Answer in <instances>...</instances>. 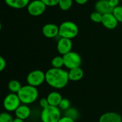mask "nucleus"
<instances>
[{"mask_svg": "<svg viewBox=\"0 0 122 122\" xmlns=\"http://www.w3.org/2000/svg\"><path fill=\"white\" fill-rule=\"evenodd\" d=\"M68 71L51 68L45 72V82L55 89L64 88L69 82Z\"/></svg>", "mask_w": 122, "mask_h": 122, "instance_id": "obj_1", "label": "nucleus"}, {"mask_svg": "<svg viewBox=\"0 0 122 122\" xmlns=\"http://www.w3.org/2000/svg\"><path fill=\"white\" fill-rule=\"evenodd\" d=\"M17 96L22 104L30 105L35 102L39 97V91L37 88L30 86L28 84L22 86Z\"/></svg>", "mask_w": 122, "mask_h": 122, "instance_id": "obj_2", "label": "nucleus"}, {"mask_svg": "<svg viewBox=\"0 0 122 122\" xmlns=\"http://www.w3.org/2000/svg\"><path fill=\"white\" fill-rule=\"evenodd\" d=\"M79 30L78 25L72 21H65L59 26L58 36L62 38L72 40L78 34Z\"/></svg>", "mask_w": 122, "mask_h": 122, "instance_id": "obj_3", "label": "nucleus"}, {"mask_svg": "<svg viewBox=\"0 0 122 122\" xmlns=\"http://www.w3.org/2000/svg\"><path fill=\"white\" fill-rule=\"evenodd\" d=\"M62 117L61 111L58 107L49 106L43 108L40 113L42 122H58Z\"/></svg>", "mask_w": 122, "mask_h": 122, "instance_id": "obj_4", "label": "nucleus"}, {"mask_svg": "<svg viewBox=\"0 0 122 122\" xmlns=\"http://www.w3.org/2000/svg\"><path fill=\"white\" fill-rule=\"evenodd\" d=\"M64 60V67L71 70L76 68L81 67L82 63V58L81 55L74 51H71L63 56Z\"/></svg>", "mask_w": 122, "mask_h": 122, "instance_id": "obj_5", "label": "nucleus"}, {"mask_svg": "<svg viewBox=\"0 0 122 122\" xmlns=\"http://www.w3.org/2000/svg\"><path fill=\"white\" fill-rule=\"evenodd\" d=\"M22 104L17 94L10 93L7 94L3 101V107L6 111L12 113L15 112L17 108Z\"/></svg>", "mask_w": 122, "mask_h": 122, "instance_id": "obj_6", "label": "nucleus"}, {"mask_svg": "<svg viewBox=\"0 0 122 122\" xmlns=\"http://www.w3.org/2000/svg\"><path fill=\"white\" fill-rule=\"evenodd\" d=\"M45 82V73L41 70H34L27 76V83L28 85L37 88Z\"/></svg>", "mask_w": 122, "mask_h": 122, "instance_id": "obj_7", "label": "nucleus"}, {"mask_svg": "<svg viewBox=\"0 0 122 122\" xmlns=\"http://www.w3.org/2000/svg\"><path fill=\"white\" fill-rule=\"evenodd\" d=\"M46 7L47 6L41 0H33L29 3L27 10L30 15L33 17H39L45 12Z\"/></svg>", "mask_w": 122, "mask_h": 122, "instance_id": "obj_8", "label": "nucleus"}, {"mask_svg": "<svg viewBox=\"0 0 122 122\" xmlns=\"http://www.w3.org/2000/svg\"><path fill=\"white\" fill-rule=\"evenodd\" d=\"M73 42L72 40L67 38L60 37L57 42V50L60 55H65L72 51Z\"/></svg>", "mask_w": 122, "mask_h": 122, "instance_id": "obj_9", "label": "nucleus"}, {"mask_svg": "<svg viewBox=\"0 0 122 122\" xmlns=\"http://www.w3.org/2000/svg\"><path fill=\"white\" fill-rule=\"evenodd\" d=\"M42 32L47 38H54L59 35V27L55 24L48 23L42 27Z\"/></svg>", "mask_w": 122, "mask_h": 122, "instance_id": "obj_10", "label": "nucleus"}, {"mask_svg": "<svg viewBox=\"0 0 122 122\" xmlns=\"http://www.w3.org/2000/svg\"><path fill=\"white\" fill-rule=\"evenodd\" d=\"M101 24L108 30H113L118 26V22L112 13H108L103 15Z\"/></svg>", "mask_w": 122, "mask_h": 122, "instance_id": "obj_11", "label": "nucleus"}, {"mask_svg": "<svg viewBox=\"0 0 122 122\" xmlns=\"http://www.w3.org/2000/svg\"><path fill=\"white\" fill-rule=\"evenodd\" d=\"M98 122H122V117L116 112H106L100 116Z\"/></svg>", "mask_w": 122, "mask_h": 122, "instance_id": "obj_12", "label": "nucleus"}, {"mask_svg": "<svg viewBox=\"0 0 122 122\" xmlns=\"http://www.w3.org/2000/svg\"><path fill=\"white\" fill-rule=\"evenodd\" d=\"M95 10L96 12L103 15L105 14L112 13L113 9L110 6L108 2L106 0H98L95 5Z\"/></svg>", "mask_w": 122, "mask_h": 122, "instance_id": "obj_13", "label": "nucleus"}, {"mask_svg": "<svg viewBox=\"0 0 122 122\" xmlns=\"http://www.w3.org/2000/svg\"><path fill=\"white\" fill-rule=\"evenodd\" d=\"M15 117L25 121L30 116L31 109L28 105L22 103L15 111Z\"/></svg>", "mask_w": 122, "mask_h": 122, "instance_id": "obj_14", "label": "nucleus"}, {"mask_svg": "<svg viewBox=\"0 0 122 122\" xmlns=\"http://www.w3.org/2000/svg\"><path fill=\"white\" fill-rule=\"evenodd\" d=\"M63 98L58 91H51L48 93L47 99L48 101L49 105L51 106L58 107L60 101Z\"/></svg>", "mask_w": 122, "mask_h": 122, "instance_id": "obj_15", "label": "nucleus"}, {"mask_svg": "<svg viewBox=\"0 0 122 122\" xmlns=\"http://www.w3.org/2000/svg\"><path fill=\"white\" fill-rule=\"evenodd\" d=\"M68 78L71 81H79L84 76V72L81 67L68 71Z\"/></svg>", "mask_w": 122, "mask_h": 122, "instance_id": "obj_16", "label": "nucleus"}, {"mask_svg": "<svg viewBox=\"0 0 122 122\" xmlns=\"http://www.w3.org/2000/svg\"><path fill=\"white\" fill-rule=\"evenodd\" d=\"M5 3L10 7L15 9H22L29 5L30 0H5Z\"/></svg>", "mask_w": 122, "mask_h": 122, "instance_id": "obj_17", "label": "nucleus"}, {"mask_svg": "<svg viewBox=\"0 0 122 122\" xmlns=\"http://www.w3.org/2000/svg\"><path fill=\"white\" fill-rule=\"evenodd\" d=\"M7 87H8L9 91L11 93L17 94L18 92L22 88V86L21 83L19 81L15 80V79H13V80H11V81H9L8 85H7Z\"/></svg>", "mask_w": 122, "mask_h": 122, "instance_id": "obj_18", "label": "nucleus"}, {"mask_svg": "<svg viewBox=\"0 0 122 122\" xmlns=\"http://www.w3.org/2000/svg\"><path fill=\"white\" fill-rule=\"evenodd\" d=\"M52 68H63L64 66V60L62 55H57L51 60Z\"/></svg>", "mask_w": 122, "mask_h": 122, "instance_id": "obj_19", "label": "nucleus"}, {"mask_svg": "<svg viewBox=\"0 0 122 122\" xmlns=\"http://www.w3.org/2000/svg\"><path fill=\"white\" fill-rule=\"evenodd\" d=\"M73 5V0H59L58 6L63 11L69 10Z\"/></svg>", "mask_w": 122, "mask_h": 122, "instance_id": "obj_20", "label": "nucleus"}, {"mask_svg": "<svg viewBox=\"0 0 122 122\" xmlns=\"http://www.w3.org/2000/svg\"><path fill=\"white\" fill-rule=\"evenodd\" d=\"M64 116H68L70 118H71L73 120H77L78 116H79V112L75 108H73V107H71L70 108H68L67 111H64Z\"/></svg>", "mask_w": 122, "mask_h": 122, "instance_id": "obj_21", "label": "nucleus"}, {"mask_svg": "<svg viewBox=\"0 0 122 122\" xmlns=\"http://www.w3.org/2000/svg\"><path fill=\"white\" fill-rule=\"evenodd\" d=\"M14 118L10 112L4 111L0 113V122H13Z\"/></svg>", "mask_w": 122, "mask_h": 122, "instance_id": "obj_22", "label": "nucleus"}, {"mask_svg": "<svg viewBox=\"0 0 122 122\" xmlns=\"http://www.w3.org/2000/svg\"><path fill=\"white\" fill-rule=\"evenodd\" d=\"M112 14L114 15L118 22L122 23V6H118L113 8Z\"/></svg>", "mask_w": 122, "mask_h": 122, "instance_id": "obj_23", "label": "nucleus"}, {"mask_svg": "<svg viewBox=\"0 0 122 122\" xmlns=\"http://www.w3.org/2000/svg\"><path fill=\"white\" fill-rule=\"evenodd\" d=\"M71 107V106L70 100L68 99V98H63L62 99V101H60V103L59 104V106H58V108L60 109V111H67Z\"/></svg>", "mask_w": 122, "mask_h": 122, "instance_id": "obj_24", "label": "nucleus"}, {"mask_svg": "<svg viewBox=\"0 0 122 122\" xmlns=\"http://www.w3.org/2000/svg\"><path fill=\"white\" fill-rule=\"evenodd\" d=\"M102 18H103V15H101V13H99L96 11L92 12L90 15L91 20L95 23H101Z\"/></svg>", "mask_w": 122, "mask_h": 122, "instance_id": "obj_25", "label": "nucleus"}, {"mask_svg": "<svg viewBox=\"0 0 122 122\" xmlns=\"http://www.w3.org/2000/svg\"><path fill=\"white\" fill-rule=\"evenodd\" d=\"M47 7H55L58 5L59 0H41Z\"/></svg>", "mask_w": 122, "mask_h": 122, "instance_id": "obj_26", "label": "nucleus"}, {"mask_svg": "<svg viewBox=\"0 0 122 122\" xmlns=\"http://www.w3.org/2000/svg\"><path fill=\"white\" fill-rule=\"evenodd\" d=\"M39 104H40V107H41L42 109L50 106V105H49V103H48V101H47V98H42L40 100V101H39Z\"/></svg>", "mask_w": 122, "mask_h": 122, "instance_id": "obj_27", "label": "nucleus"}, {"mask_svg": "<svg viewBox=\"0 0 122 122\" xmlns=\"http://www.w3.org/2000/svg\"><path fill=\"white\" fill-rule=\"evenodd\" d=\"M6 66H7V63L5 59L2 55H0V72H2L5 69Z\"/></svg>", "mask_w": 122, "mask_h": 122, "instance_id": "obj_28", "label": "nucleus"}, {"mask_svg": "<svg viewBox=\"0 0 122 122\" xmlns=\"http://www.w3.org/2000/svg\"><path fill=\"white\" fill-rule=\"evenodd\" d=\"M58 122H76V121L68 116H63L60 118V119L58 121Z\"/></svg>", "mask_w": 122, "mask_h": 122, "instance_id": "obj_29", "label": "nucleus"}, {"mask_svg": "<svg viewBox=\"0 0 122 122\" xmlns=\"http://www.w3.org/2000/svg\"><path fill=\"white\" fill-rule=\"evenodd\" d=\"M108 2L110 5V6L113 9L118 6H119L120 0H108Z\"/></svg>", "mask_w": 122, "mask_h": 122, "instance_id": "obj_30", "label": "nucleus"}, {"mask_svg": "<svg viewBox=\"0 0 122 122\" xmlns=\"http://www.w3.org/2000/svg\"><path fill=\"white\" fill-rule=\"evenodd\" d=\"M75 2L79 5H83L88 2V0H75Z\"/></svg>", "mask_w": 122, "mask_h": 122, "instance_id": "obj_31", "label": "nucleus"}, {"mask_svg": "<svg viewBox=\"0 0 122 122\" xmlns=\"http://www.w3.org/2000/svg\"><path fill=\"white\" fill-rule=\"evenodd\" d=\"M13 122H25V121L22 120V119H20V118H19L15 117V118H14V120H13Z\"/></svg>", "mask_w": 122, "mask_h": 122, "instance_id": "obj_32", "label": "nucleus"}, {"mask_svg": "<svg viewBox=\"0 0 122 122\" xmlns=\"http://www.w3.org/2000/svg\"><path fill=\"white\" fill-rule=\"evenodd\" d=\"M1 30H2V24L0 22V31H1Z\"/></svg>", "mask_w": 122, "mask_h": 122, "instance_id": "obj_33", "label": "nucleus"}, {"mask_svg": "<svg viewBox=\"0 0 122 122\" xmlns=\"http://www.w3.org/2000/svg\"><path fill=\"white\" fill-rule=\"evenodd\" d=\"M106 1H108V0H106Z\"/></svg>", "mask_w": 122, "mask_h": 122, "instance_id": "obj_34", "label": "nucleus"}]
</instances>
